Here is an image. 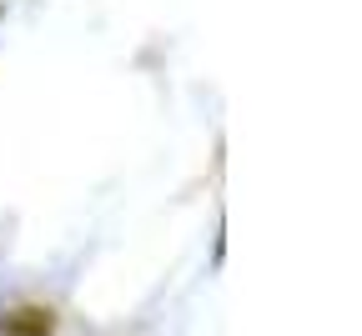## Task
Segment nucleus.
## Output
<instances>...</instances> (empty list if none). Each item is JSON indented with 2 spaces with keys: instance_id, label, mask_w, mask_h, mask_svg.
I'll use <instances>...</instances> for the list:
<instances>
[{
  "instance_id": "1",
  "label": "nucleus",
  "mask_w": 362,
  "mask_h": 336,
  "mask_svg": "<svg viewBox=\"0 0 362 336\" xmlns=\"http://www.w3.org/2000/svg\"><path fill=\"white\" fill-rule=\"evenodd\" d=\"M0 336H51V311L21 306L11 316H0Z\"/></svg>"
}]
</instances>
